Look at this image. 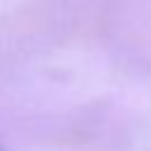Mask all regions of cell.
Returning <instances> with one entry per match:
<instances>
[{"instance_id": "6da1fadb", "label": "cell", "mask_w": 151, "mask_h": 151, "mask_svg": "<svg viewBox=\"0 0 151 151\" xmlns=\"http://www.w3.org/2000/svg\"><path fill=\"white\" fill-rule=\"evenodd\" d=\"M0 151H2V146H0Z\"/></svg>"}]
</instances>
